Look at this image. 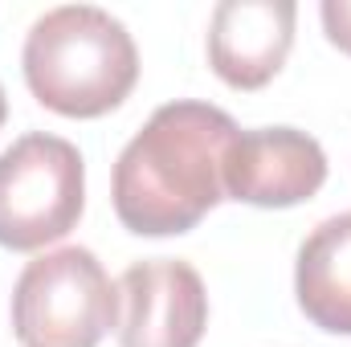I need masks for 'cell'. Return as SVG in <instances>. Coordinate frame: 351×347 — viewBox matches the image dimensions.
<instances>
[{
    "label": "cell",
    "instance_id": "cell-1",
    "mask_svg": "<svg viewBox=\"0 0 351 347\" xmlns=\"http://www.w3.org/2000/svg\"><path fill=\"white\" fill-rule=\"evenodd\" d=\"M241 127L213 102H168L114 164V213L139 237L196 229L225 200V156Z\"/></svg>",
    "mask_w": 351,
    "mask_h": 347
},
{
    "label": "cell",
    "instance_id": "cell-2",
    "mask_svg": "<svg viewBox=\"0 0 351 347\" xmlns=\"http://www.w3.org/2000/svg\"><path fill=\"white\" fill-rule=\"evenodd\" d=\"M21 66L33 98L66 119H98L139 82V49L127 25L94 4H62L37 16Z\"/></svg>",
    "mask_w": 351,
    "mask_h": 347
},
{
    "label": "cell",
    "instance_id": "cell-3",
    "mask_svg": "<svg viewBox=\"0 0 351 347\" xmlns=\"http://www.w3.org/2000/svg\"><path fill=\"white\" fill-rule=\"evenodd\" d=\"M119 327V286L82 246L33 258L12 290L21 347H98Z\"/></svg>",
    "mask_w": 351,
    "mask_h": 347
},
{
    "label": "cell",
    "instance_id": "cell-4",
    "mask_svg": "<svg viewBox=\"0 0 351 347\" xmlns=\"http://www.w3.org/2000/svg\"><path fill=\"white\" fill-rule=\"evenodd\" d=\"M86 204V164L82 152L45 131L21 135L0 152V246L41 250L62 241Z\"/></svg>",
    "mask_w": 351,
    "mask_h": 347
},
{
    "label": "cell",
    "instance_id": "cell-5",
    "mask_svg": "<svg viewBox=\"0 0 351 347\" xmlns=\"http://www.w3.org/2000/svg\"><path fill=\"white\" fill-rule=\"evenodd\" d=\"M119 344L123 347H196L208 323V294L188 261H135L119 278Z\"/></svg>",
    "mask_w": 351,
    "mask_h": 347
},
{
    "label": "cell",
    "instance_id": "cell-6",
    "mask_svg": "<svg viewBox=\"0 0 351 347\" xmlns=\"http://www.w3.org/2000/svg\"><path fill=\"white\" fill-rule=\"evenodd\" d=\"M327 180V152L294 127L241 131L225 156V192L258 208H290L311 200Z\"/></svg>",
    "mask_w": 351,
    "mask_h": 347
},
{
    "label": "cell",
    "instance_id": "cell-7",
    "mask_svg": "<svg viewBox=\"0 0 351 347\" xmlns=\"http://www.w3.org/2000/svg\"><path fill=\"white\" fill-rule=\"evenodd\" d=\"M290 0H221L208 25V62L233 90H262L294 45Z\"/></svg>",
    "mask_w": 351,
    "mask_h": 347
},
{
    "label": "cell",
    "instance_id": "cell-8",
    "mask_svg": "<svg viewBox=\"0 0 351 347\" xmlns=\"http://www.w3.org/2000/svg\"><path fill=\"white\" fill-rule=\"evenodd\" d=\"M294 290L302 315L331 331L351 335V213L323 221L298 250Z\"/></svg>",
    "mask_w": 351,
    "mask_h": 347
},
{
    "label": "cell",
    "instance_id": "cell-9",
    "mask_svg": "<svg viewBox=\"0 0 351 347\" xmlns=\"http://www.w3.org/2000/svg\"><path fill=\"white\" fill-rule=\"evenodd\" d=\"M319 12H323V29H327L331 45L351 53V0H323Z\"/></svg>",
    "mask_w": 351,
    "mask_h": 347
},
{
    "label": "cell",
    "instance_id": "cell-10",
    "mask_svg": "<svg viewBox=\"0 0 351 347\" xmlns=\"http://www.w3.org/2000/svg\"><path fill=\"white\" fill-rule=\"evenodd\" d=\"M4 115H8V98H4V86H0V123H4Z\"/></svg>",
    "mask_w": 351,
    "mask_h": 347
}]
</instances>
